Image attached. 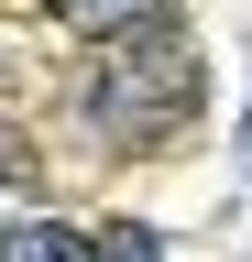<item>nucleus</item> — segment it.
Here are the masks:
<instances>
[{"label":"nucleus","instance_id":"f257e3e1","mask_svg":"<svg viewBox=\"0 0 252 262\" xmlns=\"http://www.w3.org/2000/svg\"><path fill=\"white\" fill-rule=\"evenodd\" d=\"M77 110H88L99 142H165V131L198 110V55H186L165 22H153V33H121V44H99Z\"/></svg>","mask_w":252,"mask_h":262},{"label":"nucleus","instance_id":"20e7f679","mask_svg":"<svg viewBox=\"0 0 252 262\" xmlns=\"http://www.w3.org/2000/svg\"><path fill=\"white\" fill-rule=\"evenodd\" d=\"M88 262H165V251H153V229H99Z\"/></svg>","mask_w":252,"mask_h":262},{"label":"nucleus","instance_id":"39448f33","mask_svg":"<svg viewBox=\"0 0 252 262\" xmlns=\"http://www.w3.org/2000/svg\"><path fill=\"white\" fill-rule=\"evenodd\" d=\"M22 175H33V153H22L11 131H0V186H22Z\"/></svg>","mask_w":252,"mask_h":262},{"label":"nucleus","instance_id":"f03ea898","mask_svg":"<svg viewBox=\"0 0 252 262\" xmlns=\"http://www.w3.org/2000/svg\"><path fill=\"white\" fill-rule=\"evenodd\" d=\"M176 0H55V22L66 33H88V44H121V33H153Z\"/></svg>","mask_w":252,"mask_h":262},{"label":"nucleus","instance_id":"7ed1b4c3","mask_svg":"<svg viewBox=\"0 0 252 262\" xmlns=\"http://www.w3.org/2000/svg\"><path fill=\"white\" fill-rule=\"evenodd\" d=\"M0 262H88V241L55 229V219H33V229H0Z\"/></svg>","mask_w":252,"mask_h":262},{"label":"nucleus","instance_id":"423d86ee","mask_svg":"<svg viewBox=\"0 0 252 262\" xmlns=\"http://www.w3.org/2000/svg\"><path fill=\"white\" fill-rule=\"evenodd\" d=\"M241 131H252V120H241Z\"/></svg>","mask_w":252,"mask_h":262}]
</instances>
